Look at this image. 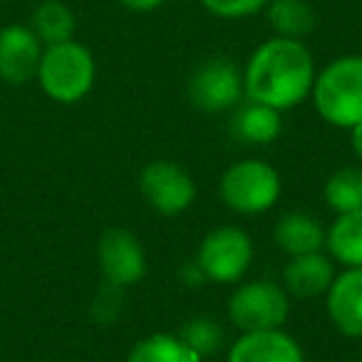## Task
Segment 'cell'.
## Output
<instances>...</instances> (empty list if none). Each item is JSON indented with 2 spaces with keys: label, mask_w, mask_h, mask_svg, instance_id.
I'll return each mask as SVG.
<instances>
[{
  "label": "cell",
  "mask_w": 362,
  "mask_h": 362,
  "mask_svg": "<svg viewBox=\"0 0 362 362\" xmlns=\"http://www.w3.org/2000/svg\"><path fill=\"white\" fill-rule=\"evenodd\" d=\"M226 362H305V352L283 327L276 330L241 332L228 347Z\"/></svg>",
  "instance_id": "7c38bea8"
},
{
  "label": "cell",
  "mask_w": 362,
  "mask_h": 362,
  "mask_svg": "<svg viewBox=\"0 0 362 362\" xmlns=\"http://www.w3.org/2000/svg\"><path fill=\"white\" fill-rule=\"evenodd\" d=\"M97 65L92 52L82 42L67 40L60 45H47L35 80L40 90L60 105H75L85 100L95 87Z\"/></svg>",
  "instance_id": "3957f363"
},
{
  "label": "cell",
  "mask_w": 362,
  "mask_h": 362,
  "mask_svg": "<svg viewBox=\"0 0 362 362\" xmlns=\"http://www.w3.org/2000/svg\"><path fill=\"white\" fill-rule=\"evenodd\" d=\"M179 281L184 283L187 288H202L206 281V276H204V271L199 268L197 261H189V263H181L179 268Z\"/></svg>",
  "instance_id": "cb8c5ba5"
},
{
  "label": "cell",
  "mask_w": 362,
  "mask_h": 362,
  "mask_svg": "<svg viewBox=\"0 0 362 362\" xmlns=\"http://www.w3.org/2000/svg\"><path fill=\"white\" fill-rule=\"evenodd\" d=\"M315 60L303 40L273 35L248 57L243 70V95L278 112H288L310 97Z\"/></svg>",
  "instance_id": "6da1fadb"
},
{
  "label": "cell",
  "mask_w": 362,
  "mask_h": 362,
  "mask_svg": "<svg viewBox=\"0 0 362 362\" xmlns=\"http://www.w3.org/2000/svg\"><path fill=\"white\" fill-rule=\"evenodd\" d=\"M199 3L216 18L241 21V18H251L256 13L266 11L271 0H199Z\"/></svg>",
  "instance_id": "603a6c76"
},
{
  "label": "cell",
  "mask_w": 362,
  "mask_h": 362,
  "mask_svg": "<svg viewBox=\"0 0 362 362\" xmlns=\"http://www.w3.org/2000/svg\"><path fill=\"white\" fill-rule=\"evenodd\" d=\"M350 144L357 159H362V122H357L355 127H350Z\"/></svg>",
  "instance_id": "484cf974"
},
{
  "label": "cell",
  "mask_w": 362,
  "mask_h": 362,
  "mask_svg": "<svg viewBox=\"0 0 362 362\" xmlns=\"http://www.w3.org/2000/svg\"><path fill=\"white\" fill-rule=\"evenodd\" d=\"M97 266L105 283L129 288L146 273V253L141 241L127 228H107L97 241Z\"/></svg>",
  "instance_id": "9c48e42d"
},
{
  "label": "cell",
  "mask_w": 362,
  "mask_h": 362,
  "mask_svg": "<svg viewBox=\"0 0 362 362\" xmlns=\"http://www.w3.org/2000/svg\"><path fill=\"white\" fill-rule=\"evenodd\" d=\"M189 100L197 110L218 115L233 110L243 100V72L228 57H209L189 80Z\"/></svg>",
  "instance_id": "52a82bcc"
},
{
  "label": "cell",
  "mask_w": 362,
  "mask_h": 362,
  "mask_svg": "<svg viewBox=\"0 0 362 362\" xmlns=\"http://www.w3.org/2000/svg\"><path fill=\"white\" fill-rule=\"evenodd\" d=\"M127 305V288L112 286V283L102 281L100 291H97L95 300H92V317L102 325H112L124 315Z\"/></svg>",
  "instance_id": "7402d4cb"
},
{
  "label": "cell",
  "mask_w": 362,
  "mask_h": 362,
  "mask_svg": "<svg viewBox=\"0 0 362 362\" xmlns=\"http://www.w3.org/2000/svg\"><path fill=\"white\" fill-rule=\"evenodd\" d=\"M325 248L345 268H362V209L337 214L325 231Z\"/></svg>",
  "instance_id": "2e32d148"
},
{
  "label": "cell",
  "mask_w": 362,
  "mask_h": 362,
  "mask_svg": "<svg viewBox=\"0 0 362 362\" xmlns=\"http://www.w3.org/2000/svg\"><path fill=\"white\" fill-rule=\"evenodd\" d=\"M218 197L231 211L258 216L281 199V174L263 159L233 161L221 174Z\"/></svg>",
  "instance_id": "277c9868"
},
{
  "label": "cell",
  "mask_w": 362,
  "mask_h": 362,
  "mask_svg": "<svg viewBox=\"0 0 362 362\" xmlns=\"http://www.w3.org/2000/svg\"><path fill=\"white\" fill-rule=\"evenodd\" d=\"M45 45L30 25L0 28V80L8 85H25L35 80Z\"/></svg>",
  "instance_id": "30bf717a"
},
{
  "label": "cell",
  "mask_w": 362,
  "mask_h": 362,
  "mask_svg": "<svg viewBox=\"0 0 362 362\" xmlns=\"http://www.w3.org/2000/svg\"><path fill=\"white\" fill-rule=\"evenodd\" d=\"M315 112L332 127L350 129L362 122V55H342L315 72Z\"/></svg>",
  "instance_id": "7a4b0ae2"
},
{
  "label": "cell",
  "mask_w": 362,
  "mask_h": 362,
  "mask_svg": "<svg viewBox=\"0 0 362 362\" xmlns=\"http://www.w3.org/2000/svg\"><path fill=\"white\" fill-rule=\"evenodd\" d=\"M335 278V261L322 251L291 256L283 268V288L288 296L317 298L325 296Z\"/></svg>",
  "instance_id": "4fadbf2b"
},
{
  "label": "cell",
  "mask_w": 362,
  "mask_h": 362,
  "mask_svg": "<svg viewBox=\"0 0 362 362\" xmlns=\"http://www.w3.org/2000/svg\"><path fill=\"white\" fill-rule=\"evenodd\" d=\"M283 112L261 102H238L231 117V134L243 144H271L281 136Z\"/></svg>",
  "instance_id": "9a60e30c"
},
{
  "label": "cell",
  "mask_w": 362,
  "mask_h": 362,
  "mask_svg": "<svg viewBox=\"0 0 362 362\" xmlns=\"http://www.w3.org/2000/svg\"><path fill=\"white\" fill-rule=\"evenodd\" d=\"M194 261L199 263L209 283L231 286L241 281L251 268L253 241L243 228L218 226L202 238Z\"/></svg>",
  "instance_id": "8992f818"
},
{
  "label": "cell",
  "mask_w": 362,
  "mask_h": 362,
  "mask_svg": "<svg viewBox=\"0 0 362 362\" xmlns=\"http://www.w3.org/2000/svg\"><path fill=\"white\" fill-rule=\"evenodd\" d=\"M176 335L187 342V345L192 347L202 360L209 355H214V352H218L223 345V327H221V322L211 315L189 317Z\"/></svg>",
  "instance_id": "44dd1931"
},
{
  "label": "cell",
  "mask_w": 362,
  "mask_h": 362,
  "mask_svg": "<svg viewBox=\"0 0 362 362\" xmlns=\"http://www.w3.org/2000/svg\"><path fill=\"white\" fill-rule=\"evenodd\" d=\"M30 30L40 37L45 47L75 40V13L62 0H42L30 16Z\"/></svg>",
  "instance_id": "e0dca14e"
},
{
  "label": "cell",
  "mask_w": 362,
  "mask_h": 362,
  "mask_svg": "<svg viewBox=\"0 0 362 362\" xmlns=\"http://www.w3.org/2000/svg\"><path fill=\"white\" fill-rule=\"evenodd\" d=\"M291 313V296L273 281L241 283L228 298V320L238 332L283 327Z\"/></svg>",
  "instance_id": "5b68a950"
},
{
  "label": "cell",
  "mask_w": 362,
  "mask_h": 362,
  "mask_svg": "<svg viewBox=\"0 0 362 362\" xmlns=\"http://www.w3.org/2000/svg\"><path fill=\"white\" fill-rule=\"evenodd\" d=\"M330 322L347 337H362V268L335 273L325 293Z\"/></svg>",
  "instance_id": "8fae6325"
},
{
  "label": "cell",
  "mask_w": 362,
  "mask_h": 362,
  "mask_svg": "<svg viewBox=\"0 0 362 362\" xmlns=\"http://www.w3.org/2000/svg\"><path fill=\"white\" fill-rule=\"evenodd\" d=\"M139 192L156 214L179 216L197 199V184L181 164L156 159L139 171Z\"/></svg>",
  "instance_id": "ba28073f"
},
{
  "label": "cell",
  "mask_w": 362,
  "mask_h": 362,
  "mask_svg": "<svg viewBox=\"0 0 362 362\" xmlns=\"http://www.w3.org/2000/svg\"><path fill=\"white\" fill-rule=\"evenodd\" d=\"M266 18L273 35L303 40L315 28V11L308 0H271L266 6Z\"/></svg>",
  "instance_id": "ac0fdd59"
},
{
  "label": "cell",
  "mask_w": 362,
  "mask_h": 362,
  "mask_svg": "<svg viewBox=\"0 0 362 362\" xmlns=\"http://www.w3.org/2000/svg\"><path fill=\"white\" fill-rule=\"evenodd\" d=\"M127 362H202V357L171 332H154L146 335L132 347Z\"/></svg>",
  "instance_id": "d6986e66"
},
{
  "label": "cell",
  "mask_w": 362,
  "mask_h": 362,
  "mask_svg": "<svg viewBox=\"0 0 362 362\" xmlns=\"http://www.w3.org/2000/svg\"><path fill=\"white\" fill-rule=\"evenodd\" d=\"M117 3L132 13H151L164 6V0H117Z\"/></svg>",
  "instance_id": "d4e9b609"
},
{
  "label": "cell",
  "mask_w": 362,
  "mask_h": 362,
  "mask_svg": "<svg viewBox=\"0 0 362 362\" xmlns=\"http://www.w3.org/2000/svg\"><path fill=\"white\" fill-rule=\"evenodd\" d=\"M322 199L335 214L362 209V166L347 164L332 171L322 187Z\"/></svg>",
  "instance_id": "ffe728a7"
},
{
  "label": "cell",
  "mask_w": 362,
  "mask_h": 362,
  "mask_svg": "<svg viewBox=\"0 0 362 362\" xmlns=\"http://www.w3.org/2000/svg\"><path fill=\"white\" fill-rule=\"evenodd\" d=\"M325 231L327 228L305 211L283 214L273 228V241L288 256H303V253H315L325 248Z\"/></svg>",
  "instance_id": "5bb4252c"
}]
</instances>
